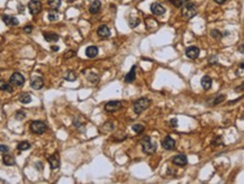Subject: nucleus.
I'll return each instance as SVG.
<instances>
[{
  "label": "nucleus",
  "instance_id": "obj_1",
  "mask_svg": "<svg viewBox=\"0 0 244 184\" xmlns=\"http://www.w3.org/2000/svg\"><path fill=\"white\" fill-rule=\"evenodd\" d=\"M142 144V150L145 154H153V153L156 152V148H158V144L155 141H152L151 137H144L141 141Z\"/></svg>",
  "mask_w": 244,
  "mask_h": 184
},
{
  "label": "nucleus",
  "instance_id": "obj_2",
  "mask_svg": "<svg viewBox=\"0 0 244 184\" xmlns=\"http://www.w3.org/2000/svg\"><path fill=\"white\" fill-rule=\"evenodd\" d=\"M150 100L146 98H139L138 100L134 102V106H133V109H134V112L136 115H139L142 113L144 110H146L150 106Z\"/></svg>",
  "mask_w": 244,
  "mask_h": 184
},
{
  "label": "nucleus",
  "instance_id": "obj_3",
  "mask_svg": "<svg viewBox=\"0 0 244 184\" xmlns=\"http://www.w3.org/2000/svg\"><path fill=\"white\" fill-rule=\"evenodd\" d=\"M197 15V7L195 3H187L182 8V16L186 19H191Z\"/></svg>",
  "mask_w": 244,
  "mask_h": 184
},
{
  "label": "nucleus",
  "instance_id": "obj_4",
  "mask_svg": "<svg viewBox=\"0 0 244 184\" xmlns=\"http://www.w3.org/2000/svg\"><path fill=\"white\" fill-rule=\"evenodd\" d=\"M30 130L34 134H37V135H42L46 131V125L45 123L41 121V120H35L30 124Z\"/></svg>",
  "mask_w": 244,
  "mask_h": 184
},
{
  "label": "nucleus",
  "instance_id": "obj_5",
  "mask_svg": "<svg viewBox=\"0 0 244 184\" xmlns=\"http://www.w3.org/2000/svg\"><path fill=\"white\" fill-rule=\"evenodd\" d=\"M42 3L41 1H37V0H32L28 3V9H30V13L32 15H37L42 11Z\"/></svg>",
  "mask_w": 244,
  "mask_h": 184
},
{
  "label": "nucleus",
  "instance_id": "obj_6",
  "mask_svg": "<svg viewBox=\"0 0 244 184\" xmlns=\"http://www.w3.org/2000/svg\"><path fill=\"white\" fill-rule=\"evenodd\" d=\"M10 83L14 87H22V86H24V83H25V77L23 76L20 73L15 72L10 76Z\"/></svg>",
  "mask_w": 244,
  "mask_h": 184
},
{
  "label": "nucleus",
  "instance_id": "obj_7",
  "mask_svg": "<svg viewBox=\"0 0 244 184\" xmlns=\"http://www.w3.org/2000/svg\"><path fill=\"white\" fill-rule=\"evenodd\" d=\"M122 108V102L121 101H109L105 106V110L107 112H115Z\"/></svg>",
  "mask_w": 244,
  "mask_h": 184
},
{
  "label": "nucleus",
  "instance_id": "obj_8",
  "mask_svg": "<svg viewBox=\"0 0 244 184\" xmlns=\"http://www.w3.org/2000/svg\"><path fill=\"white\" fill-rule=\"evenodd\" d=\"M199 53H200V50H199L197 46H190L186 50V55L191 60H196L198 59Z\"/></svg>",
  "mask_w": 244,
  "mask_h": 184
},
{
  "label": "nucleus",
  "instance_id": "obj_9",
  "mask_svg": "<svg viewBox=\"0 0 244 184\" xmlns=\"http://www.w3.org/2000/svg\"><path fill=\"white\" fill-rule=\"evenodd\" d=\"M151 11H152L153 15L160 16V15H163V13H165V8H164L161 3H153L152 5H151Z\"/></svg>",
  "mask_w": 244,
  "mask_h": 184
},
{
  "label": "nucleus",
  "instance_id": "obj_10",
  "mask_svg": "<svg viewBox=\"0 0 244 184\" xmlns=\"http://www.w3.org/2000/svg\"><path fill=\"white\" fill-rule=\"evenodd\" d=\"M162 147L166 150H172L176 147V141L171 136H166L162 141Z\"/></svg>",
  "mask_w": 244,
  "mask_h": 184
},
{
  "label": "nucleus",
  "instance_id": "obj_11",
  "mask_svg": "<svg viewBox=\"0 0 244 184\" xmlns=\"http://www.w3.org/2000/svg\"><path fill=\"white\" fill-rule=\"evenodd\" d=\"M187 163H188L187 156H185V155H182V154L177 155V156H174L173 157V164H176L177 166H185V165H187Z\"/></svg>",
  "mask_w": 244,
  "mask_h": 184
},
{
  "label": "nucleus",
  "instance_id": "obj_12",
  "mask_svg": "<svg viewBox=\"0 0 244 184\" xmlns=\"http://www.w3.org/2000/svg\"><path fill=\"white\" fill-rule=\"evenodd\" d=\"M48 163H50V165H51V168L52 170H55L60 166V157L57 154H54V155H51L50 157L47 158Z\"/></svg>",
  "mask_w": 244,
  "mask_h": 184
},
{
  "label": "nucleus",
  "instance_id": "obj_13",
  "mask_svg": "<svg viewBox=\"0 0 244 184\" xmlns=\"http://www.w3.org/2000/svg\"><path fill=\"white\" fill-rule=\"evenodd\" d=\"M3 20L7 26H16V25L19 24L18 19L16 17L13 16H8V15H3Z\"/></svg>",
  "mask_w": 244,
  "mask_h": 184
},
{
  "label": "nucleus",
  "instance_id": "obj_14",
  "mask_svg": "<svg viewBox=\"0 0 244 184\" xmlns=\"http://www.w3.org/2000/svg\"><path fill=\"white\" fill-rule=\"evenodd\" d=\"M30 86H32L33 89H35V90H40V89L43 88L44 86V81L42 77L40 76H36L34 77L32 81H30Z\"/></svg>",
  "mask_w": 244,
  "mask_h": 184
},
{
  "label": "nucleus",
  "instance_id": "obj_15",
  "mask_svg": "<svg viewBox=\"0 0 244 184\" xmlns=\"http://www.w3.org/2000/svg\"><path fill=\"white\" fill-rule=\"evenodd\" d=\"M97 34L99 35L101 38H107L110 36V30L106 25H100L98 30H97Z\"/></svg>",
  "mask_w": 244,
  "mask_h": 184
},
{
  "label": "nucleus",
  "instance_id": "obj_16",
  "mask_svg": "<svg viewBox=\"0 0 244 184\" xmlns=\"http://www.w3.org/2000/svg\"><path fill=\"white\" fill-rule=\"evenodd\" d=\"M201 87L205 89V90H209V89L212 88V84H213V80L212 77H209L208 75H205V76L201 77Z\"/></svg>",
  "mask_w": 244,
  "mask_h": 184
},
{
  "label": "nucleus",
  "instance_id": "obj_17",
  "mask_svg": "<svg viewBox=\"0 0 244 184\" xmlns=\"http://www.w3.org/2000/svg\"><path fill=\"white\" fill-rule=\"evenodd\" d=\"M100 8H101V3H100L99 0H96V1H94V3L90 5L89 11H90V13H92V15H96V13H98L100 11Z\"/></svg>",
  "mask_w": 244,
  "mask_h": 184
},
{
  "label": "nucleus",
  "instance_id": "obj_18",
  "mask_svg": "<svg viewBox=\"0 0 244 184\" xmlns=\"http://www.w3.org/2000/svg\"><path fill=\"white\" fill-rule=\"evenodd\" d=\"M135 69H136V66H135V65H133V67L131 69V71H129V72L126 74V76H125V82H126V83H132V82H134V81H135V79H136Z\"/></svg>",
  "mask_w": 244,
  "mask_h": 184
},
{
  "label": "nucleus",
  "instance_id": "obj_19",
  "mask_svg": "<svg viewBox=\"0 0 244 184\" xmlns=\"http://www.w3.org/2000/svg\"><path fill=\"white\" fill-rule=\"evenodd\" d=\"M44 38L48 43H55L59 40V35L55 33H44Z\"/></svg>",
  "mask_w": 244,
  "mask_h": 184
},
{
  "label": "nucleus",
  "instance_id": "obj_20",
  "mask_svg": "<svg viewBox=\"0 0 244 184\" xmlns=\"http://www.w3.org/2000/svg\"><path fill=\"white\" fill-rule=\"evenodd\" d=\"M86 55L88 56L89 59H94V57H96L98 55V48L96 46H89L86 50Z\"/></svg>",
  "mask_w": 244,
  "mask_h": 184
},
{
  "label": "nucleus",
  "instance_id": "obj_21",
  "mask_svg": "<svg viewBox=\"0 0 244 184\" xmlns=\"http://www.w3.org/2000/svg\"><path fill=\"white\" fill-rule=\"evenodd\" d=\"M3 162L5 165L7 166H13L16 164V162H15V158L11 156V155L7 154V153H5V155H3Z\"/></svg>",
  "mask_w": 244,
  "mask_h": 184
},
{
  "label": "nucleus",
  "instance_id": "obj_22",
  "mask_svg": "<svg viewBox=\"0 0 244 184\" xmlns=\"http://www.w3.org/2000/svg\"><path fill=\"white\" fill-rule=\"evenodd\" d=\"M18 99H19V101L22 102V103L27 104V103H30V102L32 101V96H30V93L25 92V93L20 94V96L18 97Z\"/></svg>",
  "mask_w": 244,
  "mask_h": 184
},
{
  "label": "nucleus",
  "instance_id": "obj_23",
  "mask_svg": "<svg viewBox=\"0 0 244 184\" xmlns=\"http://www.w3.org/2000/svg\"><path fill=\"white\" fill-rule=\"evenodd\" d=\"M0 90L7 91V92L11 93V92H13V87H11L9 83L5 82L3 80H0Z\"/></svg>",
  "mask_w": 244,
  "mask_h": 184
},
{
  "label": "nucleus",
  "instance_id": "obj_24",
  "mask_svg": "<svg viewBox=\"0 0 244 184\" xmlns=\"http://www.w3.org/2000/svg\"><path fill=\"white\" fill-rule=\"evenodd\" d=\"M64 79L67 81H70V82H73V81L77 80V74L74 73V71H68L67 73L64 74Z\"/></svg>",
  "mask_w": 244,
  "mask_h": 184
},
{
  "label": "nucleus",
  "instance_id": "obj_25",
  "mask_svg": "<svg viewBox=\"0 0 244 184\" xmlns=\"http://www.w3.org/2000/svg\"><path fill=\"white\" fill-rule=\"evenodd\" d=\"M30 148V144L28 141H20L18 145H17V150H26Z\"/></svg>",
  "mask_w": 244,
  "mask_h": 184
},
{
  "label": "nucleus",
  "instance_id": "obj_26",
  "mask_svg": "<svg viewBox=\"0 0 244 184\" xmlns=\"http://www.w3.org/2000/svg\"><path fill=\"white\" fill-rule=\"evenodd\" d=\"M47 18L50 22H54V20H57V19L59 18V13H57V11L55 10V9H52V11L48 13Z\"/></svg>",
  "mask_w": 244,
  "mask_h": 184
},
{
  "label": "nucleus",
  "instance_id": "obj_27",
  "mask_svg": "<svg viewBox=\"0 0 244 184\" xmlns=\"http://www.w3.org/2000/svg\"><path fill=\"white\" fill-rule=\"evenodd\" d=\"M61 5V0H48V6L51 7L52 9H55L57 10V8Z\"/></svg>",
  "mask_w": 244,
  "mask_h": 184
},
{
  "label": "nucleus",
  "instance_id": "obj_28",
  "mask_svg": "<svg viewBox=\"0 0 244 184\" xmlns=\"http://www.w3.org/2000/svg\"><path fill=\"white\" fill-rule=\"evenodd\" d=\"M132 129H133V131H135L136 134H141V133H143V130H144V126L141 125V124H135V125L132 126Z\"/></svg>",
  "mask_w": 244,
  "mask_h": 184
},
{
  "label": "nucleus",
  "instance_id": "obj_29",
  "mask_svg": "<svg viewBox=\"0 0 244 184\" xmlns=\"http://www.w3.org/2000/svg\"><path fill=\"white\" fill-rule=\"evenodd\" d=\"M170 1H171L172 5L176 6V7H182L186 3L190 1V0H170Z\"/></svg>",
  "mask_w": 244,
  "mask_h": 184
},
{
  "label": "nucleus",
  "instance_id": "obj_30",
  "mask_svg": "<svg viewBox=\"0 0 244 184\" xmlns=\"http://www.w3.org/2000/svg\"><path fill=\"white\" fill-rule=\"evenodd\" d=\"M138 24H139L138 18H136V17H131V19H129V26H131L132 28H135Z\"/></svg>",
  "mask_w": 244,
  "mask_h": 184
},
{
  "label": "nucleus",
  "instance_id": "obj_31",
  "mask_svg": "<svg viewBox=\"0 0 244 184\" xmlns=\"http://www.w3.org/2000/svg\"><path fill=\"white\" fill-rule=\"evenodd\" d=\"M210 35H212V37H214L215 39H220V38H222V33H220V30H216V29L212 30V32H210Z\"/></svg>",
  "mask_w": 244,
  "mask_h": 184
},
{
  "label": "nucleus",
  "instance_id": "obj_32",
  "mask_svg": "<svg viewBox=\"0 0 244 184\" xmlns=\"http://www.w3.org/2000/svg\"><path fill=\"white\" fill-rule=\"evenodd\" d=\"M224 99H225V96H224V94H220V96H217V97H216V99H215L214 104H218V103H220V102L224 101Z\"/></svg>",
  "mask_w": 244,
  "mask_h": 184
},
{
  "label": "nucleus",
  "instance_id": "obj_33",
  "mask_svg": "<svg viewBox=\"0 0 244 184\" xmlns=\"http://www.w3.org/2000/svg\"><path fill=\"white\" fill-rule=\"evenodd\" d=\"M212 144L214 145V146H218V145H220V144H222V137H220V136L216 137V138H215L214 140L212 141Z\"/></svg>",
  "mask_w": 244,
  "mask_h": 184
},
{
  "label": "nucleus",
  "instance_id": "obj_34",
  "mask_svg": "<svg viewBox=\"0 0 244 184\" xmlns=\"http://www.w3.org/2000/svg\"><path fill=\"white\" fill-rule=\"evenodd\" d=\"M16 118L17 120H22V119H24L25 118V112L24 111H17L16 112Z\"/></svg>",
  "mask_w": 244,
  "mask_h": 184
},
{
  "label": "nucleus",
  "instance_id": "obj_35",
  "mask_svg": "<svg viewBox=\"0 0 244 184\" xmlns=\"http://www.w3.org/2000/svg\"><path fill=\"white\" fill-rule=\"evenodd\" d=\"M88 79L90 80V82H92V83H95V82H97V81H98V76H97L95 73H91V74L88 76Z\"/></svg>",
  "mask_w": 244,
  "mask_h": 184
},
{
  "label": "nucleus",
  "instance_id": "obj_36",
  "mask_svg": "<svg viewBox=\"0 0 244 184\" xmlns=\"http://www.w3.org/2000/svg\"><path fill=\"white\" fill-rule=\"evenodd\" d=\"M75 55L74 51H69L67 52V54H64V59H70V57H73Z\"/></svg>",
  "mask_w": 244,
  "mask_h": 184
},
{
  "label": "nucleus",
  "instance_id": "obj_37",
  "mask_svg": "<svg viewBox=\"0 0 244 184\" xmlns=\"http://www.w3.org/2000/svg\"><path fill=\"white\" fill-rule=\"evenodd\" d=\"M0 152L1 153H8L9 152V147L8 146H5V145H0Z\"/></svg>",
  "mask_w": 244,
  "mask_h": 184
},
{
  "label": "nucleus",
  "instance_id": "obj_38",
  "mask_svg": "<svg viewBox=\"0 0 244 184\" xmlns=\"http://www.w3.org/2000/svg\"><path fill=\"white\" fill-rule=\"evenodd\" d=\"M33 30V27L30 26V25H27V26L24 27V32L25 33H32Z\"/></svg>",
  "mask_w": 244,
  "mask_h": 184
},
{
  "label": "nucleus",
  "instance_id": "obj_39",
  "mask_svg": "<svg viewBox=\"0 0 244 184\" xmlns=\"http://www.w3.org/2000/svg\"><path fill=\"white\" fill-rule=\"evenodd\" d=\"M170 123H171V126H172V127H178V120L176 119V118L171 119V121H170Z\"/></svg>",
  "mask_w": 244,
  "mask_h": 184
},
{
  "label": "nucleus",
  "instance_id": "obj_40",
  "mask_svg": "<svg viewBox=\"0 0 244 184\" xmlns=\"http://www.w3.org/2000/svg\"><path fill=\"white\" fill-rule=\"evenodd\" d=\"M216 3H220V5H222V3H224L226 1V0H214Z\"/></svg>",
  "mask_w": 244,
  "mask_h": 184
},
{
  "label": "nucleus",
  "instance_id": "obj_41",
  "mask_svg": "<svg viewBox=\"0 0 244 184\" xmlns=\"http://www.w3.org/2000/svg\"><path fill=\"white\" fill-rule=\"evenodd\" d=\"M51 50L52 51H59V47H57V46H52Z\"/></svg>",
  "mask_w": 244,
  "mask_h": 184
},
{
  "label": "nucleus",
  "instance_id": "obj_42",
  "mask_svg": "<svg viewBox=\"0 0 244 184\" xmlns=\"http://www.w3.org/2000/svg\"><path fill=\"white\" fill-rule=\"evenodd\" d=\"M240 52H241V53H243V45H241V47H240Z\"/></svg>",
  "mask_w": 244,
  "mask_h": 184
},
{
  "label": "nucleus",
  "instance_id": "obj_43",
  "mask_svg": "<svg viewBox=\"0 0 244 184\" xmlns=\"http://www.w3.org/2000/svg\"><path fill=\"white\" fill-rule=\"evenodd\" d=\"M240 67H241V70H243V63H241V64H240Z\"/></svg>",
  "mask_w": 244,
  "mask_h": 184
}]
</instances>
